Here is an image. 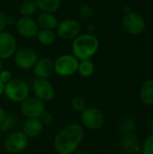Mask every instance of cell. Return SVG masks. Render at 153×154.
Masks as SVG:
<instances>
[{"instance_id":"cell-22","label":"cell","mask_w":153,"mask_h":154,"mask_svg":"<svg viewBox=\"0 0 153 154\" xmlns=\"http://www.w3.org/2000/svg\"><path fill=\"white\" fill-rule=\"evenodd\" d=\"M121 142L123 146L128 151H133L138 147V139L132 133L124 134Z\"/></svg>"},{"instance_id":"cell-11","label":"cell","mask_w":153,"mask_h":154,"mask_svg":"<svg viewBox=\"0 0 153 154\" xmlns=\"http://www.w3.org/2000/svg\"><path fill=\"white\" fill-rule=\"evenodd\" d=\"M20 110L27 118H39L45 111V105L35 97H28L20 103Z\"/></svg>"},{"instance_id":"cell-27","label":"cell","mask_w":153,"mask_h":154,"mask_svg":"<svg viewBox=\"0 0 153 154\" xmlns=\"http://www.w3.org/2000/svg\"><path fill=\"white\" fill-rule=\"evenodd\" d=\"M134 128H135L134 122L132 119H130V118H126L125 120H124L122 125H121V130L124 134L132 133Z\"/></svg>"},{"instance_id":"cell-23","label":"cell","mask_w":153,"mask_h":154,"mask_svg":"<svg viewBox=\"0 0 153 154\" xmlns=\"http://www.w3.org/2000/svg\"><path fill=\"white\" fill-rule=\"evenodd\" d=\"M70 106L75 112L82 113L87 107V101L85 100L84 97H79V96H76V97L71 98Z\"/></svg>"},{"instance_id":"cell-29","label":"cell","mask_w":153,"mask_h":154,"mask_svg":"<svg viewBox=\"0 0 153 154\" xmlns=\"http://www.w3.org/2000/svg\"><path fill=\"white\" fill-rule=\"evenodd\" d=\"M12 73L10 70L8 69H2V71L0 72V80L4 83L6 84L7 82H9L12 79Z\"/></svg>"},{"instance_id":"cell-6","label":"cell","mask_w":153,"mask_h":154,"mask_svg":"<svg viewBox=\"0 0 153 154\" xmlns=\"http://www.w3.org/2000/svg\"><path fill=\"white\" fill-rule=\"evenodd\" d=\"M29 144V138L23 131H14L8 134L3 141V147L8 153L15 154L23 152Z\"/></svg>"},{"instance_id":"cell-5","label":"cell","mask_w":153,"mask_h":154,"mask_svg":"<svg viewBox=\"0 0 153 154\" xmlns=\"http://www.w3.org/2000/svg\"><path fill=\"white\" fill-rule=\"evenodd\" d=\"M80 120L82 125L92 131L101 129L106 122L104 113L95 106H87L82 113H80Z\"/></svg>"},{"instance_id":"cell-14","label":"cell","mask_w":153,"mask_h":154,"mask_svg":"<svg viewBox=\"0 0 153 154\" xmlns=\"http://www.w3.org/2000/svg\"><path fill=\"white\" fill-rule=\"evenodd\" d=\"M32 72L36 79H49L54 72L53 60L48 57L38 59L32 68Z\"/></svg>"},{"instance_id":"cell-35","label":"cell","mask_w":153,"mask_h":154,"mask_svg":"<svg viewBox=\"0 0 153 154\" xmlns=\"http://www.w3.org/2000/svg\"><path fill=\"white\" fill-rule=\"evenodd\" d=\"M4 69V65H3V60H0V72L2 71V69Z\"/></svg>"},{"instance_id":"cell-21","label":"cell","mask_w":153,"mask_h":154,"mask_svg":"<svg viewBox=\"0 0 153 154\" xmlns=\"http://www.w3.org/2000/svg\"><path fill=\"white\" fill-rule=\"evenodd\" d=\"M38 10L37 5L34 0L23 1L19 7V14L22 17H32Z\"/></svg>"},{"instance_id":"cell-37","label":"cell","mask_w":153,"mask_h":154,"mask_svg":"<svg viewBox=\"0 0 153 154\" xmlns=\"http://www.w3.org/2000/svg\"><path fill=\"white\" fill-rule=\"evenodd\" d=\"M2 130H1V128H0V139H1V136H2Z\"/></svg>"},{"instance_id":"cell-7","label":"cell","mask_w":153,"mask_h":154,"mask_svg":"<svg viewBox=\"0 0 153 154\" xmlns=\"http://www.w3.org/2000/svg\"><path fill=\"white\" fill-rule=\"evenodd\" d=\"M32 90L34 97L43 103L52 101L56 96L54 86L47 79H36L32 82Z\"/></svg>"},{"instance_id":"cell-32","label":"cell","mask_w":153,"mask_h":154,"mask_svg":"<svg viewBox=\"0 0 153 154\" xmlns=\"http://www.w3.org/2000/svg\"><path fill=\"white\" fill-rule=\"evenodd\" d=\"M4 90H5V84L0 80V97L4 95Z\"/></svg>"},{"instance_id":"cell-20","label":"cell","mask_w":153,"mask_h":154,"mask_svg":"<svg viewBox=\"0 0 153 154\" xmlns=\"http://www.w3.org/2000/svg\"><path fill=\"white\" fill-rule=\"evenodd\" d=\"M96 67L94 62L91 60V59L88 60H82L78 61V73L85 79L90 78L93 76L95 72Z\"/></svg>"},{"instance_id":"cell-3","label":"cell","mask_w":153,"mask_h":154,"mask_svg":"<svg viewBox=\"0 0 153 154\" xmlns=\"http://www.w3.org/2000/svg\"><path fill=\"white\" fill-rule=\"evenodd\" d=\"M4 95L12 102L22 103L30 97V88L23 79H12L9 82L5 84Z\"/></svg>"},{"instance_id":"cell-16","label":"cell","mask_w":153,"mask_h":154,"mask_svg":"<svg viewBox=\"0 0 153 154\" xmlns=\"http://www.w3.org/2000/svg\"><path fill=\"white\" fill-rule=\"evenodd\" d=\"M36 22L40 29L46 30H55L59 24V20L53 14L43 12L38 15Z\"/></svg>"},{"instance_id":"cell-15","label":"cell","mask_w":153,"mask_h":154,"mask_svg":"<svg viewBox=\"0 0 153 154\" xmlns=\"http://www.w3.org/2000/svg\"><path fill=\"white\" fill-rule=\"evenodd\" d=\"M43 127L40 118H27L23 125V133L29 139L36 138L41 134Z\"/></svg>"},{"instance_id":"cell-38","label":"cell","mask_w":153,"mask_h":154,"mask_svg":"<svg viewBox=\"0 0 153 154\" xmlns=\"http://www.w3.org/2000/svg\"><path fill=\"white\" fill-rule=\"evenodd\" d=\"M22 1L23 2V1H32V0H22Z\"/></svg>"},{"instance_id":"cell-8","label":"cell","mask_w":153,"mask_h":154,"mask_svg":"<svg viewBox=\"0 0 153 154\" xmlns=\"http://www.w3.org/2000/svg\"><path fill=\"white\" fill-rule=\"evenodd\" d=\"M122 25L125 32L133 35L141 34L146 28L144 18L137 12L133 11L124 14L122 20Z\"/></svg>"},{"instance_id":"cell-30","label":"cell","mask_w":153,"mask_h":154,"mask_svg":"<svg viewBox=\"0 0 153 154\" xmlns=\"http://www.w3.org/2000/svg\"><path fill=\"white\" fill-rule=\"evenodd\" d=\"M6 24H7V15L4 12L0 11V32L5 31Z\"/></svg>"},{"instance_id":"cell-36","label":"cell","mask_w":153,"mask_h":154,"mask_svg":"<svg viewBox=\"0 0 153 154\" xmlns=\"http://www.w3.org/2000/svg\"><path fill=\"white\" fill-rule=\"evenodd\" d=\"M124 154H134V153H133V152H132L131 151H127L125 153H124Z\"/></svg>"},{"instance_id":"cell-19","label":"cell","mask_w":153,"mask_h":154,"mask_svg":"<svg viewBox=\"0 0 153 154\" xmlns=\"http://www.w3.org/2000/svg\"><path fill=\"white\" fill-rule=\"evenodd\" d=\"M36 39L38 42L43 46H50L52 45L56 41V33L53 30H46V29H40Z\"/></svg>"},{"instance_id":"cell-4","label":"cell","mask_w":153,"mask_h":154,"mask_svg":"<svg viewBox=\"0 0 153 154\" xmlns=\"http://www.w3.org/2000/svg\"><path fill=\"white\" fill-rule=\"evenodd\" d=\"M78 60L72 54H63L53 61L54 72L60 77H70L77 73Z\"/></svg>"},{"instance_id":"cell-9","label":"cell","mask_w":153,"mask_h":154,"mask_svg":"<svg viewBox=\"0 0 153 154\" xmlns=\"http://www.w3.org/2000/svg\"><path fill=\"white\" fill-rule=\"evenodd\" d=\"M38 59L39 56L36 51L30 47H22L17 49L14 55V60L16 66L23 70L32 69Z\"/></svg>"},{"instance_id":"cell-1","label":"cell","mask_w":153,"mask_h":154,"mask_svg":"<svg viewBox=\"0 0 153 154\" xmlns=\"http://www.w3.org/2000/svg\"><path fill=\"white\" fill-rule=\"evenodd\" d=\"M82 125L72 123L63 127L54 137L53 146L59 154H72L78 150L84 139Z\"/></svg>"},{"instance_id":"cell-34","label":"cell","mask_w":153,"mask_h":154,"mask_svg":"<svg viewBox=\"0 0 153 154\" xmlns=\"http://www.w3.org/2000/svg\"><path fill=\"white\" fill-rule=\"evenodd\" d=\"M149 126L151 127V129L153 131V117L149 121Z\"/></svg>"},{"instance_id":"cell-17","label":"cell","mask_w":153,"mask_h":154,"mask_svg":"<svg viewBox=\"0 0 153 154\" xmlns=\"http://www.w3.org/2000/svg\"><path fill=\"white\" fill-rule=\"evenodd\" d=\"M140 98L144 105L153 106V79L143 83L140 89Z\"/></svg>"},{"instance_id":"cell-33","label":"cell","mask_w":153,"mask_h":154,"mask_svg":"<svg viewBox=\"0 0 153 154\" xmlns=\"http://www.w3.org/2000/svg\"><path fill=\"white\" fill-rule=\"evenodd\" d=\"M72 154H87L85 151H82V150H77V151H75Z\"/></svg>"},{"instance_id":"cell-12","label":"cell","mask_w":153,"mask_h":154,"mask_svg":"<svg viewBox=\"0 0 153 154\" xmlns=\"http://www.w3.org/2000/svg\"><path fill=\"white\" fill-rule=\"evenodd\" d=\"M17 51V41L15 36L9 32H0V60H8L14 57Z\"/></svg>"},{"instance_id":"cell-18","label":"cell","mask_w":153,"mask_h":154,"mask_svg":"<svg viewBox=\"0 0 153 154\" xmlns=\"http://www.w3.org/2000/svg\"><path fill=\"white\" fill-rule=\"evenodd\" d=\"M37 7L43 13L54 14L61 6V0H34Z\"/></svg>"},{"instance_id":"cell-10","label":"cell","mask_w":153,"mask_h":154,"mask_svg":"<svg viewBox=\"0 0 153 154\" xmlns=\"http://www.w3.org/2000/svg\"><path fill=\"white\" fill-rule=\"evenodd\" d=\"M55 30L57 35L60 39L66 41H73L80 34L81 24L77 20L66 19L61 22H59V24Z\"/></svg>"},{"instance_id":"cell-26","label":"cell","mask_w":153,"mask_h":154,"mask_svg":"<svg viewBox=\"0 0 153 154\" xmlns=\"http://www.w3.org/2000/svg\"><path fill=\"white\" fill-rule=\"evenodd\" d=\"M93 13H94L93 8L89 5L85 4L79 7V14L85 19H89L93 15Z\"/></svg>"},{"instance_id":"cell-31","label":"cell","mask_w":153,"mask_h":154,"mask_svg":"<svg viewBox=\"0 0 153 154\" xmlns=\"http://www.w3.org/2000/svg\"><path fill=\"white\" fill-rule=\"evenodd\" d=\"M6 115H7V113H6L5 109L4 107L0 106V124L4 121V119L5 118Z\"/></svg>"},{"instance_id":"cell-28","label":"cell","mask_w":153,"mask_h":154,"mask_svg":"<svg viewBox=\"0 0 153 154\" xmlns=\"http://www.w3.org/2000/svg\"><path fill=\"white\" fill-rule=\"evenodd\" d=\"M39 118L44 126L45 125H51L54 122V117H53L52 114H50V112H48L46 110L42 113V115Z\"/></svg>"},{"instance_id":"cell-39","label":"cell","mask_w":153,"mask_h":154,"mask_svg":"<svg viewBox=\"0 0 153 154\" xmlns=\"http://www.w3.org/2000/svg\"><path fill=\"white\" fill-rule=\"evenodd\" d=\"M0 154H1V152H0Z\"/></svg>"},{"instance_id":"cell-25","label":"cell","mask_w":153,"mask_h":154,"mask_svg":"<svg viewBox=\"0 0 153 154\" xmlns=\"http://www.w3.org/2000/svg\"><path fill=\"white\" fill-rule=\"evenodd\" d=\"M142 154H153V133L146 138L143 143Z\"/></svg>"},{"instance_id":"cell-13","label":"cell","mask_w":153,"mask_h":154,"mask_svg":"<svg viewBox=\"0 0 153 154\" xmlns=\"http://www.w3.org/2000/svg\"><path fill=\"white\" fill-rule=\"evenodd\" d=\"M16 31L20 36L25 39H32L36 37L40 28L36 20L32 17H20L16 23Z\"/></svg>"},{"instance_id":"cell-24","label":"cell","mask_w":153,"mask_h":154,"mask_svg":"<svg viewBox=\"0 0 153 154\" xmlns=\"http://www.w3.org/2000/svg\"><path fill=\"white\" fill-rule=\"evenodd\" d=\"M16 124V117L12 114H7L4 121L0 124V128L2 132L11 131Z\"/></svg>"},{"instance_id":"cell-2","label":"cell","mask_w":153,"mask_h":154,"mask_svg":"<svg viewBox=\"0 0 153 154\" xmlns=\"http://www.w3.org/2000/svg\"><path fill=\"white\" fill-rule=\"evenodd\" d=\"M99 45V40L96 35L91 33L79 34L72 42V55L78 60L91 59L97 52Z\"/></svg>"}]
</instances>
